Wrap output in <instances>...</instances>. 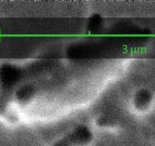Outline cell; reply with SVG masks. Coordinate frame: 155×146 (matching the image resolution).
Listing matches in <instances>:
<instances>
[{"label":"cell","mask_w":155,"mask_h":146,"mask_svg":"<svg viewBox=\"0 0 155 146\" xmlns=\"http://www.w3.org/2000/svg\"><path fill=\"white\" fill-rule=\"evenodd\" d=\"M21 77L22 72L18 67L10 64L0 66V112L6 110Z\"/></svg>","instance_id":"obj_1"},{"label":"cell","mask_w":155,"mask_h":146,"mask_svg":"<svg viewBox=\"0 0 155 146\" xmlns=\"http://www.w3.org/2000/svg\"><path fill=\"white\" fill-rule=\"evenodd\" d=\"M91 139L90 130L84 125L75 128L65 137L58 140L53 146H84Z\"/></svg>","instance_id":"obj_2"},{"label":"cell","mask_w":155,"mask_h":146,"mask_svg":"<svg viewBox=\"0 0 155 146\" xmlns=\"http://www.w3.org/2000/svg\"><path fill=\"white\" fill-rule=\"evenodd\" d=\"M34 93H35V90L30 85H25L23 87H20L15 91L16 99L19 102H27L31 99Z\"/></svg>","instance_id":"obj_3"}]
</instances>
